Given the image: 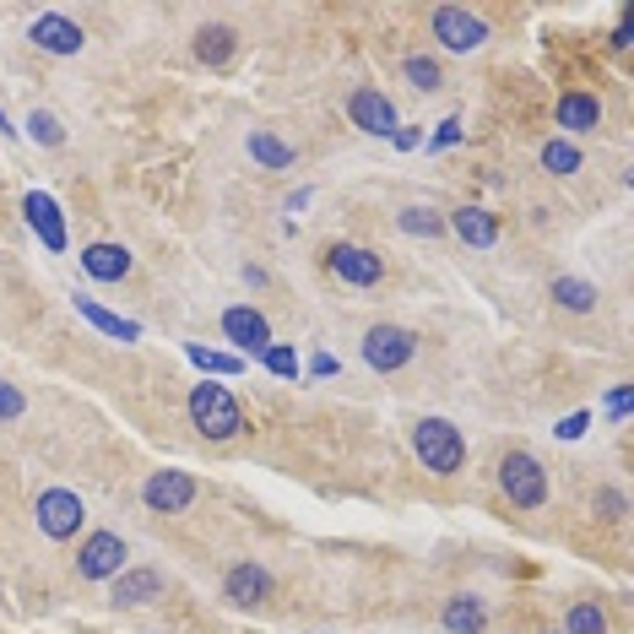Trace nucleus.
I'll return each mask as SVG.
<instances>
[{
	"instance_id": "nucleus-1",
	"label": "nucleus",
	"mask_w": 634,
	"mask_h": 634,
	"mask_svg": "<svg viewBox=\"0 0 634 634\" xmlns=\"http://www.w3.org/2000/svg\"><path fill=\"white\" fill-rule=\"evenodd\" d=\"M412 451H418L423 472H434V477H456L467 467V440H462V429L451 418H423L412 429Z\"/></svg>"
},
{
	"instance_id": "nucleus-2",
	"label": "nucleus",
	"mask_w": 634,
	"mask_h": 634,
	"mask_svg": "<svg viewBox=\"0 0 634 634\" xmlns=\"http://www.w3.org/2000/svg\"><path fill=\"white\" fill-rule=\"evenodd\" d=\"M190 423L206 434V440H234L239 429H244V407L234 402V391L228 385H212V380H201V385H190Z\"/></svg>"
},
{
	"instance_id": "nucleus-3",
	"label": "nucleus",
	"mask_w": 634,
	"mask_h": 634,
	"mask_svg": "<svg viewBox=\"0 0 634 634\" xmlns=\"http://www.w3.org/2000/svg\"><path fill=\"white\" fill-rule=\"evenodd\" d=\"M499 488H504V499H510L515 510H542V504H548V472H542V462L526 456V451H510V456L499 462Z\"/></svg>"
},
{
	"instance_id": "nucleus-4",
	"label": "nucleus",
	"mask_w": 634,
	"mask_h": 634,
	"mask_svg": "<svg viewBox=\"0 0 634 634\" xmlns=\"http://www.w3.org/2000/svg\"><path fill=\"white\" fill-rule=\"evenodd\" d=\"M412 352H418V336H412L407 325H369V331H363V363L380 369V374L407 369Z\"/></svg>"
},
{
	"instance_id": "nucleus-5",
	"label": "nucleus",
	"mask_w": 634,
	"mask_h": 634,
	"mask_svg": "<svg viewBox=\"0 0 634 634\" xmlns=\"http://www.w3.org/2000/svg\"><path fill=\"white\" fill-rule=\"evenodd\" d=\"M33 521H38V531H44L49 542H65V537L82 531L87 510H82V499H76L71 488H44L38 504H33Z\"/></svg>"
},
{
	"instance_id": "nucleus-6",
	"label": "nucleus",
	"mask_w": 634,
	"mask_h": 634,
	"mask_svg": "<svg viewBox=\"0 0 634 634\" xmlns=\"http://www.w3.org/2000/svg\"><path fill=\"white\" fill-rule=\"evenodd\" d=\"M429 27H434V38L451 55H472V49H482V38H488V22L477 11H467V5H434Z\"/></svg>"
},
{
	"instance_id": "nucleus-7",
	"label": "nucleus",
	"mask_w": 634,
	"mask_h": 634,
	"mask_svg": "<svg viewBox=\"0 0 634 634\" xmlns=\"http://www.w3.org/2000/svg\"><path fill=\"white\" fill-rule=\"evenodd\" d=\"M325 272L331 277H342L347 288H380V277H385V261L374 255V250H363V244H331L325 250Z\"/></svg>"
},
{
	"instance_id": "nucleus-8",
	"label": "nucleus",
	"mask_w": 634,
	"mask_h": 634,
	"mask_svg": "<svg viewBox=\"0 0 634 634\" xmlns=\"http://www.w3.org/2000/svg\"><path fill=\"white\" fill-rule=\"evenodd\" d=\"M125 570V542L120 531H93L82 548H76V575L82 581H115Z\"/></svg>"
},
{
	"instance_id": "nucleus-9",
	"label": "nucleus",
	"mask_w": 634,
	"mask_h": 634,
	"mask_svg": "<svg viewBox=\"0 0 634 634\" xmlns=\"http://www.w3.org/2000/svg\"><path fill=\"white\" fill-rule=\"evenodd\" d=\"M347 120L363 131V136H396V104L380 93V87H358L347 98Z\"/></svg>"
},
{
	"instance_id": "nucleus-10",
	"label": "nucleus",
	"mask_w": 634,
	"mask_h": 634,
	"mask_svg": "<svg viewBox=\"0 0 634 634\" xmlns=\"http://www.w3.org/2000/svg\"><path fill=\"white\" fill-rule=\"evenodd\" d=\"M223 336L239 347V358L250 352V358H261L266 347H272V325L261 310H250V304H234V310H223Z\"/></svg>"
},
{
	"instance_id": "nucleus-11",
	"label": "nucleus",
	"mask_w": 634,
	"mask_h": 634,
	"mask_svg": "<svg viewBox=\"0 0 634 634\" xmlns=\"http://www.w3.org/2000/svg\"><path fill=\"white\" fill-rule=\"evenodd\" d=\"M142 499H147V510H158V515H179V510H190L195 504V477L190 472H153L142 482Z\"/></svg>"
},
{
	"instance_id": "nucleus-12",
	"label": "nucleus",
	"mask_w": 634,
	"mask_h": 634,
	"mask_svg": "<svg viewBox=\"0 0 634 634\" xmlns=\"http://www.w3.org/2000/svg\"><path fill=\"white\" fill-rule=\"evenodd\" d=\"M27 38H33V49H44V55H82V44H87V33H82L71 16H60V11L33 16Z\"/></svg>"
},
{
	"instance_id": "nucleus-13",
	"label": "nucleus",
	"mask_w": 634,
	"mask_h": 634,
	"mask_svg": "<svg viewBox=\"0 0 634 634\" xmlns=\"http://www.w3.org/2000/svg\"><path fill=\"white\" fill-rule=\"evenodd\" d=\"M223 602H234V608H261V602H272V570L255 564V559L234 564L228 581H223Z\"/></svg>"
},
{
	"instance_id": "nucleus-14",
	"label": "nucleus",
	"mask_w": 634,
	"mask_h": 634,
	"mask_svg": "<svg viewBox=\"0 0 634 634\" xmlns=\"http://www.w3.org/2000/svg\"><path fill=\"white\" fill-rule=\"evenodd\" d=\"M22 217H27V228L38 234V244L44 250H65V217H60V206H55V195H44V190H27L22 195Z\"/></svg>"
},
{
	"instance_id": "nucleus-15",
	"label": "nucleus",
	"mask_w": 634,
	"mask_h": 634,
	"mask_svg": "<svg viewBox=\"0 0 634 634\" xmlns=\"http://www.w3.org/2000/svg\"><path fill=\"white\" fill-rule=\"evenodd\" d=\"M445 228H451L462 244H472V250H493V244H499V217H493L488 206H462V212H451Z\"/></svg>"
},
{
	"instance_id": "nucleus-16",
	"label": "nucleus",
	"mask_w": 634,
	"mask_h": 634,
	"mask_svg": "<svg viewBox=\"0 0 634 634\" xmlns=\"http://www.w3.org/2000/svg\"><path fill=\"white\" fill-rule=\"evenodd\" d=\"M553 120H559L564 142H570V136H586V131L602 125V104H597V93H564L559 109H553Z\"/></svg>"
},
{
	"instance_id": "nucleus-17",
	"label": "nucleus",
	"mask_w": 634,
	"mask_h": 634,
	"mask_svg": "<svg viewBox=\"0 0 634 634\" xmlns=\"http://www.w3.org/2000/svg\"><path fill=\"white\" fill-rule=\"evenodd\" d=\"M76 261H82V272H87L93 283H125V277H131V250H125V244H109V239H104V244H87Z\"/></svg>"
},
{
	"instance_id": "nucleus-18",
	"label": "nucleus",
	"mask_w": 634,
	"mask_h": 634,
	"mask_svg": "<svg viewBox=\"0 0 634 634\" xmlns=\"http://www.w3.org/2000/svg\"><path fill=\"white\" fill-rule=\"evenodd\" d=\"M163 597V575L158 570H120L115 575V602L120 608H147Z\"/></svg>"
},
{
	"instance_id": "nucleus-19",
	"label": "nucleus",
	"mask_w": 634,
	"mask_h": 634,
	"mask_svg": "<svg viewBox=\"0 0 634 634\" xmlns=\"http://www.w3.org/2000/svg\"><path fill=\"white\" fill-rule=\"evenodd\" d=\"M76 315L87 320V325H98L104 336H115V342H142V325H136V320L104 310V304H98V299H87V294H76Z\"/></svg>"
},
{
	"instance_id": "nucleus-20",
	"label": "nucleus",
	"mask_w": 634,
	"mask_h": 634,
	"mask_svg": "<svg viewBox=\"0 0 634 634\" xmlns=\"http://www.w3.org/2000/svg\"><path fill=\"white\" fill-rule=\"evenodd\" d=\"M234 49H239V33L223 27V22H212V27L195 33V60H201V65H228Z\"/></svg>"
},
{
	"instance_id": "nucleus-21",
	"label": "nucleus",
	"mask_w": 634,
	"mask_h": 634,
	"mask_svg": "<svg viewBox=\"0 0 634 634\" xmlns=\"http://www.w3.org/2000/svg\"><path fill=\"white\" fill-rule=\"evenodd\" d=\"M250 158L261 163V168H272V174H283V168H294V147L283 142V136H272V131H250Z\"/></svg>"
},
{
	"instance_id": "nucleus-22",
	"label": "nucleus",
	"mask_w": 634,
	"mask_h": 634,
	"mask_svg": "<svg viewBox=\"0 0 634 634\" xmlns=\"http://www.w3.org/2000/svg\"><path fill=\"white\" fill-rule=\"evenodd\" d=\"M445 630L451 634H482L488 630V608L477 597H451L445 602Z\"/></svg>"
},
{
	"instance_id": "nucleus-23",
	"label": "nucleus",
	"mask_w": 634,
	"mask_h": 634,
	"mask_svg": "<svg viewBox=\"0 0 634 634\" xmlns=\"http://www.w3.org/2000/svg\"><path fill=\"white\" fill-rule=\"evenodd\" d=\"M553 304L570 315H586V310H597V288L586 277H553Z\"/></svg>"
},
{
	"instance_id": "nucleus-24",
	"label": "nucleus",
	"mask_w": 634,
	"mask_h": 634,
	"mask_svg": "<svg viewBox=\"0 0 634 634\" xmlns=\"http://www.w3.org/2000/svg\"><path fill=\"white\" fill-rule=\"evenodd\" d=\"M184 358L201 369V374H244V358L239 352H212L201 342H184Z\"/></svg>"
},
{
	"instance_id": "nucleus-25",
	"label": "nucleus",
	"mask_w": 634,
	"mask_h": 634,
	"mask_svg": "<svg viewBox=\"0 0 634 634\" xmlns=\"http://www.w3.org/2000/svg\"><path fill=\"white\" fill-rule=\"evenodd\" d=\"M396 228L412 234V239H440V234H445V217L429 212V206H402V212H396Z\"/></svg>"
},
{
	"instance_id": "nucleus-26",
	"label": "nucleus",
	"mask_w": 634,
	"mask_h": 634,
	"mask_svg": "<svg viewBox=\"0 0 634 634\" xmlns=\"http://www.w3.org/2000/svg\"><path fill=\"white\" fill-rule=\"evenodd\" d=\"M402 71H407V82H412L418 93H440V87H445V76H440V60H434V55H407V65H402Z\"/></svg>"
},
{
	"instance_id": "nucleus-27",
	"label": "nucleus",
	"mask_w": 634,
	"mask_h": 634,
	"mask_svg": "<svg viewBox=\"0 0 634 634\" xmlns=\"http://www.w3.org/2000/svg\"><path fill=\"white\" fill-rule=\"evenodd\" d=\"M564 634H608V613L597 602H575L564 619Z\"/></svg>"
},
{
	"instance_id": "nucleus-28",
	"label": "nucleus",
	"mask_w": 634,
	"mask_h": 634,
	"mask_svg": "<svg viewBox=\"0 0 634 634\" xmlns=\"http://www.w3.org/2000/svg\"><path fill=\"white\" fill-rule=\"evenodd\" d=\"M27 136H33L38 147H60V142H65V125H60V115L33 109V115H27Z\"/></svg>"
},
{
	"instance_id": "nucleus-29",
	"label": "nucleus",
	"mask_w": 634,
	"mask_h": 634,
	"mask_svg": "<svg viewBox=\"0 0 634 634\" xmlns=\"http://www.w3.org/2000/svg\"><path fill=\"white\" fill-rule=\"evenodd\" d=\"M542 168H548V174H575V168H581V147L564 142V136H553V142L542 147Z\"/></svg>"
},
{
	"instance_id": "nucleus-30",
	"label": "nucleus",
	"mask_w": 634,
	"mask_h": 634,
	"mask_svg": "<svg viewBox=\"0 0 634 634\" xmlns=\"http://www.w3.org/2000/svg\"><path fill=\"white\" fill-rule=\"evenodd\" d=\"M261 363H266L277 380H299V352H294L288 342H272V347L261 352Z\"/></svg>"
},
{
	"instance_id": "nucleus-31",
	"label": "nucleus",
	"mask_w": 634,
	"mask_h": 634,
	"mask_svg": "<svg viewBox=\"0 0 634 634\" xmlns=\"http://www.w3.org/2000/svg\"><path fill=\"white\" fill-rule=\"evenodd\" d=\"M22 412H27V396H22L16 385H5V380H0V418L11 423V418H22Z\"/></svg>"
},
{
	"instance_id": "nucleus-32",
	"label": "nucleus",
	"mask_w": 634,
	"mask_h": 634,
	"mask_svg": "<svg viewBox=\"0 0 634 634\" xmlns=\"http://www.w3.org/2000/svg\"><path fill=\"white\" fill-rule=\"evenodd\" d=\"M456 142H462V120H440V131L429 136L434 153H445V147H456Z\"/></svg>"
},
{
	"instance_id": "nucleus-33",
	"label": "nucleus",
	"mask_w": 634,
	"mask_h": 634,
	"mask_svg": "<svg viewBox=\"0 0 634 634\" xmlns=\"http://www.w3.org/2000/svg\"><path fill=\"white\" fill-rule=\"evenodd\" d=\"M597 510H602V521H624V493L619 488H602L597 493Z\"/></svg>"
},
{
	"instance_id": "nucleus-34",
	"label": "nucleus",
	"mask_w": 634,
	"mask_h": 634,
	"mask_svg": "<svg viewBox=\"0 0 634 634\" xmlns=\"http://www.w3.org/2000/svg\"><path fill=\"white\" fill-rule=\"evenodd\" d=\"M586 429H591V412H570V418H564L553 434H559V440H581Z\"/></svg>"
},
{
	"instance_id": "nucleus-35",
	"label": "nucleus",
	"mask_w": 634,
	"mask_h": 634,
	"mask_svg": "<svg viewBox=\"0 0 634 634\" xmlns=\"http://www.w3.org/2000/svg\"><path fill=\"white\" fill-rule=\"evenodd\" d=\"M602 407H608V418H630V385H613Z\"/></svg>"
},
{
	"instance_id": "nucleus-36",
	"label": "nucleus",
	"mask_w": 634,
	"mask_h": 634,
	"mask_svg": "<svg viewBox=\"0 0 634 634\" xmlns=\"http://www.w3.org/2000/svg\"><path fill=\"white\" fill-rule=\"evenodd\" d=\"M391 142H396L402 153H418V147H423V131H402V125H396V136H391Z\"/></svg>"
},
{
	"instance_id": "nucleus-37",
	"label": "nucleus",
	"mask_w": 634,
	"mask_h": 634,
	"mask_svg": "<svg viewBox=\"0 0 634 634\" xmlns=\"http://www.w3.org/2000/svg\"><path fill=\"white\" fill-rule=\"evenodd\" d=\"M310 374H315V380H331V374H336V358H331V352H320L315 363H310Z\"/></svg>"
},
{
	"instance_id": "nucleus-38",
	"label": "nucleus",
	"mask_w": 634,
	"mask_h": 634,
	"mask_svg": "<svg viewBox=\"0 0 634 634\" xmlns=\"http://www.w3.org/2000/svg\"><path fill=\"white\" fill-rule=\"evenodd\" d=\"M634 44V27L630 22H619V33H613V49H630Z\"/></svg>"
},
{
	"instance_id": "nucleus-39",
	"label": "nucleus",
	"mask_w": 634,
	"mask_h": 634,
	"mask_svg": "<svg viewBox=\"0 0 634 634\" xmlns=\"http://www.w3.org/2000/svg\"><path fill=\"white\" fill-rule=\"evenodd\" d=\"M11 131H16V125H5V109H0V136H11Z\"/></svg>"
}]
</instances>
